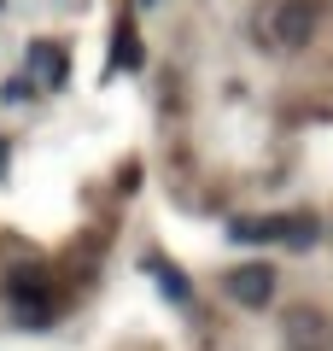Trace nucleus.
Returning <instances> with one entry per match:
<instances>
[{"mask_svg":"<svg viewBox=\"0 0 333 351\" xmlns=\"http://www.w3.org/2000/svg\"><path fill=\"white\" fill-rule=\"evenodd\" d=\"M6 304L18 311V322H24V328H47L53 322L47 276H41V269H12V276H6Z\"/></svg>","mask_w":333,"mask_h":351,"instance_id":"obj_1","label":"nucleus"},{"mask_svg":"<svg viewBox=\"0 0 333 351\" xmlns=\"http://www.w3.org/2000/svg\"><path fill=\"white\" fill-rule=\"evenodd\" d=\"M316 24H321L316 0H281V6H275V41H286V47H304V41L316 36Z\"/></svg>","mask_w":333,"mask_h":351,"instance_id":"obj_2","label":"nucleus"},{"mask_svg":"<svg viewBox=\"0 0 333 351\" xmlns=\"http://www.w3.org/2000/svg\"><path fill=\"white\" fill-rule=\"evenodd\" d=\"M228 299H234V304H251V311L269 304V299H275V269H269V263H240L234 276H228Z\"/></svg>","mask_w":333,"mask_h":351,"instance_id":"obj_3","label":"nucleus"},{"mask_svg":"<svg viewBox=\"0 0 333 351\" xmlns=\"http://www.w3.org/2000/svg\"><path fill=\"white\" fill-rule=\"evenodd\" d=\"M286 346L293 351H328L333 334L321 322V311H286Z\"/></svg>","mask_w":333,"mask_h":351,"instance_id":"obj_4","label":"nucleus"},{"mask_svg":"<svg viewBox=\"0 0 333 351\" xmlns=\"http://www.w3.org/2000/svg\"><path fill=\"white\" fill-rule=\"evenodd\" d=\"M36 71L47 76V82H59V76H64V59H59L53 47H36Z\"/></svg>","mask_w":333,"mask_h":351,"instance_id":"obj_5","label":"nucleus"},{"mask_svg":"<svg viewBox=\"0 0 333 351\" xmlns=\"http://www.w3.org/2000/svg\"><path fill=\"white\" fill-rule=\"evenodd\" d=\"M0 158H6V147H0Z\"/></svg>","mask_w":333,"mask_h":351,"instance_id":"obj_6","label":"nucleus"}]
</instances>
